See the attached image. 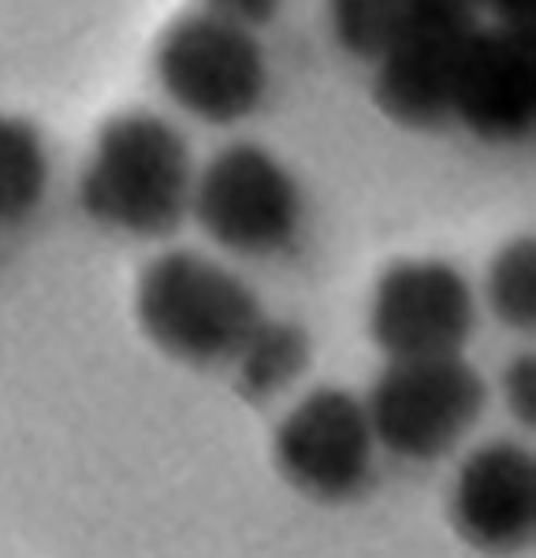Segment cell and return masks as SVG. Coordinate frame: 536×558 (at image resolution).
<instances>
[{
    "mask_svg": "<svg viewBox=\"0 0 536 558\" xmlns=\"http://www.w3.org/2000/svg\"><path fill=\"white\" fill-rule=\"evenodd\" d=\"M194 153L172 120L146 108L97 128L78 172V205L97 228L127 239H165L191 216Z\"/></svg>",
    "mask_w": 536,
    "mask_h": 558,
    "instance_id": "obj_1",
    "label": "cell"
},
{
    "mask_svg": "<svg viewBox=\"0 0 536 558\" xmlns=\"http://www.w3.org/2000/svg\"><path fill=\"white\" fill-rule=\"evenodd\" d=\"M134 320L172 362L217 368L235 362L265 310L235 268L198 250H165L134 279Z\"/></svg>",
    "mask_w": 536,
    "mask_h": 558,
    "instance_id": "obj_2",
    "label": "cell"
},
{
    "mask_svg": "<svg viewBox=\"0 0 536 558\" xmlns=\"http://www.w3.org/2000/svg\"><path fill=\"white\" fill-rule=\"evenodd\" d=\"M191 216L223 254L265 260L299 242L306 194L299 175L268 146L228 142L194 172Z\"/></svg>",
    "mask_w": 536,
    "mask_h": 558,
    "instance_id": "obj_3",
    "label": "cell"
},
{
    "mask_svg": "<svg viewBox=\"0 0 536 558\" xmlns=\"http://www.w3.org/2000/svg\"><path fill=\"white\" fill-rule=\"evenodd\" d=\"M154 75L175 112L205 128L249 120L272 83L261 38L209 12H186L165 26L154 49Z\"/></svg>",
    "mask_w": 536,
    "mask_h": 558,
    "instance_id": "obj_4",
    "label": "cell"
},
{
    "mask_svg": "<svg viewBox=\"0 0 536 558\" xmlns=\"http://www.w3.org/2000/svg\"><path fill=\"white\" fill-rule=\"evenodd\" d=\"M377 451L402 462H440L477 428L488 384L462 354L383 362L365 395Z\"/></svg>",
    "mask_w": 536,
    "mask_h": 558,
    "instance_id": "obj_5",
    "label": "cell"
},
{
    "mask_svg": "<svg viewBox=\"0 0 536 558\" xmlns=\"http://www.w3.org/2000/svg\"><path fill=\"white\" fill-rule=\"evenodd\" d=\"M477 336V294L462 268L440 257H402L369 294V339L388 362L451 357Z\"/></svg>",
    "mask_w": 536,
    "mask_h": 558,
    "instance_id": "obj_6",
    "label": "cell"
},
{
    "mask_svg": "<svg viewBox=\"0 0 536 558\" xmlns=\"http://www.w3.org/2000/svg\"><path fill=\"white\" fill-rule=\"evenodd\" d=\"M272 458L283 481L309 499H354L369 484L377 458L365 402L336 384L313 387L276 425Z\"/></svg>",
    "mask_w": 536,
    "mask_h": 558,
    "instance_id": "obj_7",
    "label": "cell"
},
{
    "mask_svg": "<svg viewBox=\"0 0 536 558\" xmlns=\"http://www.w3.org/2000/svg\"><path fill=\"white\" fill-rule=\"evenodd\" d=\"M451 123L485 146H517L536 128L533 26L477 23L454 71Z\"/></svg>",
    "mask_w": 536,
    "mask_h": 558,
    "instance_id": "obj_8",
    "label": "cell"
},
{
    "mask_svg": "<svg viewBox=\"0 0 536 558\" xmlns=\"http://www.w3.org/2000/svg\"><path fill=\"white\" fill-rule=\"evenodd\" d=\"M477 20L417 8L399 41L373 64V101L406 131H436L451 123L454 71Z\"/></svg>",
    "mask_w": 536,
    "mask_h": 558,
    "instance_id": "obj_9",
    "label": "cell"
},
{
    "mask_svg": "<svg viewBox=\"0 0 536 558\" xmlns=\"http://www.w3.org/2000/svg\"><path fill=\"white\" fill-rule=\"evenodd\" d=\"M451 521L470 547L514 555L536 536V458L517 439H488L462 458Z\"/></svg>",
    "mask_w": 536,
    "mask_h": 558,
    "instance_id": "obj_10",
    "label": "cell"
},
{
    "mask_svg": "<svg viewBox=\"0 0 536 558\" xmlns=\"http://www.w3.org/2000/svg\"><path fill=\"white\" fill-rule=\"evenodd\" d=\"M49 146L26 116L0 112V228L23 223L49 194Z\"/></svg>",
    "mask_w": 536,
    "mask_h": 558,
    "instance_id": "obj_11",
    "label": "cell"
},
{
    "mask_svg": "<svg viewBox=\"0 0 536 558\" xmlns=\"http://www.w3.org/2000/svg\"><path fill=\"white\" fill-rule=\"evenodd\" d=\"M309 336L302 324L265 317L235 354V380L249 399H276L309 368Z\"/></svg>",
    "mask_w": 536,
    "mask_h": 558,
    "instance_id": "obj_12",
    "label": "cell"
},
{
    "mask_svg": "<svg viewBox=\"0 0 536 558\" xmlns=\"http://www.w3.org/2000/svg\"><path fill=\"white\" fill-rule=\"evenodd\" d=\"M328 31L339 49L362 64H377L417 15L414 0H328Z\"/></svg>",
    "mask_w": 536,
    "mask_h": 558,
    "instance_id": "obj_13",
    "label": "cell"
},
{
    "mask_svg": "<svg viewBox=\"0 0 536 558\" xmlns=\"http://www.w3.org/2000/svg\"><path fill=\"white\" fill-rule=\"evenodd\" d=\"M485 305L503 328H536V246L529 235H517L491 254L485 272Z\"/></svg>",
    "mask_w": 536,
    "mask_h": 558,
    "instance_id": "obj_14",
    "label": "cell"
},
{
    "mask_svg": "<svg viewBox=\"0 0 536 558\" xmlns=\"http://www.w3.org/2000/svg\"><path fill=\"white\" fill-rule=\"evenodd\" d=\"M503 399L517 425H536V354H517L503 373Z\"/></svg>",
    "mask_w": 536,
    "mask_h": 558,
    "instance_id": "obj_15",
    "label": "cell"
},
{
    "mask_svg": "<svg viewBox=\"0 0 536 558\" xmlns=\"http://www.w3.org/2000/svg\"><path fill=\"white\" fill-rule=\"evenodd\" d=\"M283 0H198V12L217 15L223 23H235L243 31H265L280 15Z\"/></svg>",
    "mask_w": 536,
    "mask_h": 558,
    "instance_id": "obj_16",
    "label": "cell"
},
{
    "mask_svg": "<svg viewBox=\"0 0 536 558\" xmlns=\"http://www.w3.org/2000/svg\"><path fill=\"white\" fill-rule=\"evenodd\" d=\"M536 0H477V15H488L480 23H507V26H533Z\"/></svg>",
    "mask_w": 536,
    "mask_h": 558,
    "instance_id": "obj_17",
    "label": "cell"
},
{
    "mask_svg": "<svg viewBox=\"0 0 536 558\" xmlns=\"http://www.w3.org/2000/svg\"><path fill=\"white\" fill-rule=\"evenodd\" d=\"M417 8H428V12H447V15H466V20H477V0H414Z\"/></svg>",
    "mask_w": 536,
    "mask_h": 558,
    "instance_id": "obj_18",
    "label": "cell"
}]
</instances>
